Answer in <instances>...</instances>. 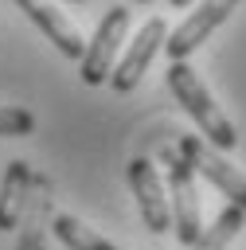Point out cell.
<instances>
[{
    "instance_id": "6da1fadb",
    "label": "cell",
    "mask_w": 246,
    "mask_h": 250,
    "mask_svg": "<svg viewBox=\"0 0 246 250\" xmlns=\"http://www.w3.org/2000/svg\"><path fill=\"white\" fill-rule=\"evenodd\" d=\"M168 90H172V98L187 109V117L199 125V137H203L211 148H234V145H238V133H234L230 117L211 102L207 86L199 82V74H195L187 62H168Z\"/></svg>"
},
{
    "instance_id": "5bb4252c",
    "label": "cell",
    "mask_w": 246,
    "mask_h": 250,
    "mask_svg": "<svg viewBox=\"0 0 246 250\" xmlns=\"http://www.w3.org/2000/svg\"><path fill=\"white\" fill-rule=\"evenodd\" d=\"M172 8H187V4H195V0H168Z\"/></svg>"
},
{
    "instance_id": "52a82bcc",
    "label": "cell",
    "mask_w": 246,
    "mask_h": 250,
    "mask_svg": "<svg viewBox=\"0 0 246 250\" xmlns=\"http://www.w3.org/2000/svg\"><path fill=\"white\" fill-rule=\"evenodd\" d=\"M164 39H168V27H164V20H160V16H152V20H148V23L137 31V39L129 43L125 59L113 66V74H109V86H113L117 94H129V90L141 82V74L148 70L152 55L164 47Z\"/></svg>"
},
{
    "instance_id": "2e32d148",
    "label": "cell",
    "mask_w": 246,
    "mask_h": 250,
    "mask_svg": "<svg viewBox=\"0 0 246 250\" xmlns=\"http://www.w3.org/2000/svg\"><path fill=\"white\" fill-rule=\"evenodd\" d=\"M74 4H78V0H74Z\"/></svg>"
},
{
    "instance_id": "3957f363",
    "label": "cell",
    "mask_w": 246,
    "mask_h": 250,
    "mask_svg": "<svg viewBox=\"0 0 246 250\" xmlns=\"http://www.w3.org/2000/svg\"><path fill=\"white\" fill-rule=\"evenodd\" d=\"M176 152L184 156V164H187L191 172H199L207 184H215V188L226 195L230 207L246 211V176H242L234 164H226V156H223L219 148H211L199 133H184V137L176 141Z\"/></svg>"
},
{
    "instance_id": "9c48e42d",
    "label": "cell",
    "mask_w": 246,
    "mask_h": 250,
    "mask_svg": "<svg viewBox=\"0 0 246 250\" xmlns=\"http://www.w3.org/2000/svg\"><path fill=\"white\" fill-rule=\"evenodd\" d=\"M47 223H51V180L31 172V188H27V203H23V215H20V242L16 250H47L43 238H47Z\"/></svg>"
},
{
    "instance_id": "7c38bea8",
    "label": "cell",
    "mask_w": 246,
    "mask_h": 250,
    "mask_svg": "<svg viewBox=\"0 0 246 250\" xmlns=\"http://www.w3.org/2000/svg\"><path fill=\"white\" fill-rule=\"evenodd\" d=\"M242 219H246V211H238V207H223L219 211V219L211 223V227H203V234L191 242V250H226V242L242 230Z\"/></svg>"
},
{
    "instance_id": "5b68a950",
    "label": "cell",
    "mask_w": 246,
    "mask_h": 250,
    "mask_svg": "<svg viewBox=\"0 0 246 250\" xmlns=\"http://www.w3.org/2000/svg\"><path fill=\"white\" fill-rule=\"evenodd\" d=\"M238 8V0H199V8L164 39V51H168V59L172 62H184L215 27H223L226 20H230V12Z\"/></svg>"
},
{
    "instance_id": "4fadbf2b",
    "label": "cell",
    "mask_w": 246,
    "mask_h": 250,
    "mask_svg": "<svg viewBox=\"0 0 246 250\" xmlns=\"http://www.w3.org/2000/svg\"><path fill=\"white\" fill-rule=\"evenodd\" d=\"M31 129H35L31 109H20V105H0V137H27Z\"/></svg>"
},
{
    "instance_id": "9a60e30c",
    "label": "cell",
    "mask_w": 246,
    "mask_h": 250,
    "mask_svg": "<svg viewBox=\"0 0 246 250\" xmlns=\"http://www.w3.org/2000/svg\"><path fill=\"white\" fill-rule=\"evenodd\" d=\"M141 4H148V0H141Z\"/></svg>"
},
{
    "instance_id": "30bf717a",
    "label": "cell",
    "mask_w": 246,
    "mask_h": 250,
    "mask_svg": "<svg viewBox=\"0 0 246 250\" xmlns=\"http://www.w3.org/2000/svg\"><path fill=\"white\" fill-rule=\"evenodd\" d=\"M27 188H31V164L12 160L4 180H0V230H12L20 223L23 203H27Z\"/></svg>"
},
{
    "instance_id": "7a4b0ae2",
    "label": "cell",
    "mask_w": 246,
    "mask_h": 250,
    "mask_svg": "<svg viewBox=\"0 0 246 250\" xmlns=\"http://www.w3.org/2000/svg\"><path fill=\"white\" fill-rule=\"evenodd\" d=\"M164 164H168V207H172V230L184 246H191L199 234H203V207H199V184H195V172L184 164V156L172 148L160 152Z\"/></svg>"
},
{
    "instance_id": "8992f818",
    "label": "cell",
    "mask_w": 246,
    "mask_h": 250,
    "mask_svg": "<svg viewBox=\"0 0 246 250\" xmlns=\"http://www.w3.org/2000/svg\"><path fill=\"white\" fill-rule=\"evenodd\" d=\"M129 188L137 195V211H141L144 227L152 234H164L172 227V207H168V195H164V184H160L156 164L144 160V156H133L129 160Z\"/></svg>"
},
{
    "instance_id": "8fae6325",
    "label": "cell",
    "mask_w": 246,
    "mask_h": 250,
    "mask_svg": "<svg viewBox=\"0 0 246 250\" xmlns=\"http://www.w3.org/2000/svg\"><path fill=\"white\" fill-rule=\"evenodd\" d=\"M51 230L59 234V242L62 246H70V250H117L113 242H105L98 230H90L82 219H74V215H55L51 219Z\"/></svg>"
},
{
    "instance_id": "277c9868",
    "label": "cell",
    "mask_w": 246,
    "mask_h": 250,
    "mask_svg": "<svg viewBox=\"0 0 246 250\" xmlns=\"http://www.w3.org/2000/svg\"><path fill=\"white\" fill-rule=\"evenodd\" d=\"M125 31H129V8L113 4V8L102 16L94 39L86 43V51H82V59H78V62H82V82H86V86H102V82L113 74V59H117V47H121Z\"/></svg>"
},
{
    "instance_id": "ba28073f",
    "label": "cell",
    "mask_w": 246,
    "mask_h": 250,
    "mask_svg": "<svg viewBox=\"0 0 246 250\" xmlns=\"http://www.w3.org/2000/svg\"><path fill=\"white\" fill-rule=\"evenodd\" d=\"M20 8H23V16L66 55V59H82V51H86V39L78 35V27L51 4V0H16Z\"/></svg>"
}]
</instances>
